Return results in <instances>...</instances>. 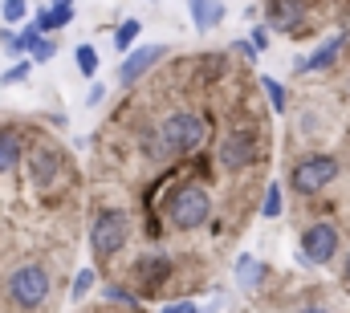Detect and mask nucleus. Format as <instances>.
<instances>
[{
  "label": "nucleus",
  "instance_id": "1",
  "mask_svg": "<svg viewBox=\"0 0 350 313\" xmlns=\"http://www.w3.org/2000/svg\"><path fill=\"white\" fill-rule=\"evenodd\" d=\"M155 135H159V143L167 147V155H187V151L204 147L208 122H204L200 114H191V110H175V114H167V118L159 122Z\"/></svg>",
  "mask_w": 350,
  "mask_h": 313
},
{
  "label": "nucleus",
  "instance_id": "2",
  "mask_svg": "<svg viewBox=\"0 0 350 313\" xmlns=\"http://www.w3.org/2000/svg\"><path fill=\"white\" fill-rule=\"evenodd\" d=\"M212 216V195L204 187H179L167 204V224L175 232H196Z\"/></svg>",
  "mask_w": 350,
  "mask_h": 313
},
{
  "label": "nucleus",
  "instance_id": "3",
  "mask_svg": "<svg viewBox=\"0 0 350 313\" xmlns=\"http://www.w3.org/2000/svg\"><path fill=\"white\" fill-rule=\"evenodd\" d=\"M126 240H131V220H126V212L106 208V212L94 216V224H90V248H94L98 256H114V252H122Z\"/></svg>",
  "mask_w": 350,
  "mask_h": 313
},
{
  "label": "nucleus",
  "instance_id": "4",
  "mask_svg": "<svg viewBox=\"0 0 350 313\" xmlns=\"http://www.w3.org/2000/svg\"><path fill=\"white\" fill-rule=\"evenodd\" d=\"M4 289H8V297H12L21 310H37V305L49 297V273H45L41 264H21V269L8 273Z\"/></svg>",
  "mask_w": 350,
  "mask_h": 313
},
{
  "label": "nucleus",
  "instance_id": "5",
  "mask_svg": "<svg viewBox=\"0 0 350 313\" xmlns=\"http://www.w3.org/2000/svg\"><path fill=\"white\" fill-rule=\"evenodd\" d=\"M334 179H338V159L334 155H306L301 163H293V175H289L293 191H301V195H318Z\"/></svg>",
  "mask_w": 350,
  "mask_h": 313
},
{
  "label": "nucleus",
  "instance_id": "6",
  "mask_svg": "<svg viewBox=\"0 0 350 313\" xmlns=\"http://www.w3.org/2000/svg\"><path fill=\"white\" fill-rule=\"evenodd\" d=\"M338 252V228L334 224H310L301 232V248H297V260L301 264H330Z\"/></svg>",
  "mask_w": 350,
  "mask_h": 313
},
{
  "label": "nucleus",
  "instance_id": "7",
  "mask_svg": "<svg viewBox=\"0 0 350 313\" xmlns=\"http://www.w3.org/2000/svg\"><path fill=\"white\" fill-rule=\"evenodd\" d=\"M216 155H220V167H224V171H245V167H253V159H257V135H253V131H228V135L220 139Z\"/></svg>",
  "mask_w": 350,
  "mask_h": 313
},
{
  "label": "nucleus",
  "instance_id": "8",
  "mask_svg": "<svg viewBox=\"0 0 350 313\" xmlns=\"http://www.w3.org/2000/svg\"><path fill=\"white\" fill-rule=\"evenodd\" d=\"M163 57H167V45H139V49H131L126 62H122V70H118V81L122 85H135L147 70H155Z\"/></svg>",
  "mask_w": 350,
  "mask_h": 313
},
{
  "label": "nucleus",
  "instance_id": "9",
  "mask_svg": "<svg viewBox=\"0 0 350 313\" xmlns=\"http://www.w3.org/2000/svg\"><path fill=\"white\" fill-rule=\"evenodd\" d=\"M342 45H347V37L338 33V37H326L314 53H306V57H297V74H322V70H330L338 57H342Z\"/></svg>",
  "mask_w": 350,
  "mask_h": 313
},
{
  "label": "nucleus",
  "instance_id": "10",
  "mask_svg": "<svg viewBox=\"0 0 350 313\" xmlns=\"http://www.w3.org/2000/svg\"><path fill=\"white\" fill-rule=\"evenodd\" d=\"M135 277H139V285L147 281V289H155V285H163L172 277V260L159 256V252H147V256L135 260Z\"/></svg>",
  "mask_w": 350,
  "mask_h": 313
},
{
  "label": "nucleus",
  "instance_id": "11",
  "mask_svg": "<svg viewBox=\"0 0 350 313\" xmlns=\"http://www.w3.org/2000/svg\"><path fill=\"white\" fill-rule=\"evenodd\" d=\"M187 12H191V25L200 33H208V29H216L224 21V4L220 0H187Z\"/></svg>",
  "mask_w": 350,
  "mask_h": 313
},
{
  "label": "nucleus",
  "instance_id": "12",
  "mask_svg": "<svg viewBox=\"0 0 350 313\" xmlns=\"http://www.w3.org/2000/svg\"><path fill=\"white\" fill-rule=\"evenodd\" d=\"M70 21H74V4H49V8H41V12H37V21H33V29L49 37L53 29H66Z\"/></svg>",
  "mask_w": 350,
  "mask_h": 313
},
{
  "label": "nucleus",
  "instance_id": "13",
  "mask_svg": "<svg viewBox=\"0 0 350 313\" xmlns=\"http://www.w3.org/2000/svg\"><path fill=\"white\" fill-rule=\"evenodd\" d=\"M297 16H301V0H269V25L289 29Z\"/></svg>",
  "mask_w": 350,
  "mask_h": 313
},
{
  "label": "nucleus",
  "instance_id": "14",
  "mask_svg": "<svg viewBox=\"0 0 350 313\" xmlns=\"http://www.w3.org/2000/svg\"><path fill=\"white\" fill-rule=\"evenodd\" d=\"M57 171H62V155H57L53 147H41V151L33 155V179L45 183V179H53Z\"/></svg>",
  "mask_w": 350,
  "mask_h": 313
},
{
  "label": "nucleus",
  "instance_id": "15",
  "mask_svg": "<svg viewBox=\"0 0 350 313\" xmlns=\"http://www.w3.org/2000/svg\"><path fill=\"white\" fill-rule=\"evenodd\" d=\"M21 163V139L12 131H0V175H8Z\"/></svg>",
  "mask_w": 350,
  "mask_h": 313
},
{
  "label": "nucleus",
  "instance_id": "16",
  "mask_svg": "<svg viewBox=\"0 0 350 313\" xmlns=\"http://www.w3.org/2000/svg\"><path fill=\"white\" fill-rule=\"evenodd\" d=\"M139 33H143V25H139V21H122V25L114 29V49H118V53H131V49H135V41H139Z\"/></svg>",
  "mask_w": 350,
  "mask_h": 313
},
{
  "label": "nucleus",
  "instance_id": "17",
  "mask_svg": "<svg viewBox=\"0 0 350 313\" xmlns=\"http://www.w3.org/2000/svg\"><path fill=\"white\" fill-rule=\"evenodd\" d=\"M53 57H57V41H53V37H45V33H37V37H33V45H29V62L45 66V62H53Z\"/></svg>",
  "mask_w": 350,
  "mask_h": 313
},
{
  "label": "nucleus",
  "instance_id": "18",
  "mask_svg": "<svg viewBox=\"0 0 350 313\" xmlns=\"http://www.w3.org/2000/svg\"><path fill=\"white\" fill-rule=\"evenodd\" d=\"M29 16V0H0V21L12 29V25H21Z\"/></svg>",
  "mask_w": 350,
  "mask_h": 313
},
{
  "label": "nucleus",
  "instance_id": "19",
  "mask_svg": "<svg viewBox=\"0 0 350 313\" xmlns=\"http://www.w3.org/2000/svg\"><path fill=\"white\" fill-rule=\"evenodd\" d=\"M261 90H265V98L273 102V114H285V102H289V98H285V85L273 81V78H261Z\"/></svg>",
  "mask_w": 350,
  "mask_h": 313
},
{
  "label": "nucleus",
  "instance_id": "20",
  "mask_svg": "<svg viewBox=\"0 0 350 313\" xmlns=\"http://www.w3.org/2000/svg\"><path fill=\"white\" fill-rule=\"evenodd\" d=\"M74 62H78V70H82L86 78L98 74V49H94V45H78V49H74Z\"/></svg>",
  "mask_w": 350,
  "mask_h": 313
},
{
  "label": "nucleus",
  "instance_id": "21",
  "mask_svg": "<svg viewBox=\"0 0 350 313\" xmlns=\"http://www.w3.org/2000/svg\"><path fill=\"white\" fill-rule=\"evenodd\" d=\"M261 216H265V220H273V216H281V183H269V187H265Z\"/></svg>",
  "mask_w": 350,
  "mask_h": 313
},
{
  "label": "nucleus",
  "instance_id": "22",
  "mask_svg": "<svg viewBox=\"0 0 350 313\" xmlns=\"http://www.w3.org/2000/svg\"><path fill=\"white\" fill-rule=\"evenodd\" d=\"M237 273H241L245 285H257V281H261V264H257L253 256H241V260H237Z\"/></svg>",
  "mask_w": 350,
  "mask_h": 313
},
{
  "label": "nucleus",
  "instance_id": "23",
  "mask_svg": "<svg viewBox=\"0 0 350 313\" xmlns=\"http://www.w3.org/2000/svg\"><path fill=\"white\" fill-rule=\"evenodd\" d=\"M29 66H33V62H25V57H21L16 66H8V70L0 74V85H16V81H25L29 78Z\"/></svg>",
  "mask_w": 350,
  "mask_h": 313
},
{
  "label": "nucleus",
  "instance_id": "24",
  "mask_svg": "<svg viewBox=\"0 0 350 313\" xmlns=\"http://www.w3.org/2000/svg\"><path fill=\"white\" fill-rule=\"evenodd\" d=\"M90 289H94V269H82L78 277H74V285H70V293H74V301H82Z\"/></svg>",
  "mask_w": 350,
  "mask_h": 313
},
{
  "label": "nucleus",
  "instance_id": "25",
  "mask_svg": "<svg viewBox=\"0 0 350 313\" xmlns=\"http://www.w3.org/2000/svg\"><path fill=\"white\" fill-rule=\"evenodd\" d=\"M102 297H106V301H118V305H126V310H135V297H131L126 289H118V285H106Z\"/></svg>",
  "mask_w": 350,
  "mask_h": 313
},
{
  "label": "nucleus",
  "instance_id": "26",
  "mask_svg": "<svg viewBox=\"0 0 350 313\" xmlns=\"http://www.w3.org/2000/svg\"><path fill=\"white\" fill-rule=\"evenodd\" d=\"M143 147H147V155L151 159H167V147L159 143V135H143Z\"/></svg>",
  "mask_w": 350,
  "mask_h": 313
},
{
  "label": "nucleus",
  "instance_id": "27",
  "mask_svg": "<svg viewBox=\"0 0 350 313\" xmlns=\"http://www.w3.org/2000/svg\"><path fill=\"white\" fill-rule=\"evenodd\" d=\"M163 313H200V305H196V301H172Z\"/></svg>",
  "mask_w": 350,
  "mask_h": 313
},
{
  "label": "nucleus",
  "instance_id": "28",
  "mask_svg": "<svg viewBox=\"0 0 350 313\" xmlns=\"http://www.w3.org/2000/svg\"><path fill=\"white\" fill-rule=\"evenodd\" d=\"M249 45H253L257 53H261V49H269V33H265V29H253V41H249Z\"/></svg>",
  "mask_w": 350,
  "mask_h": 313
},
{
  "label": "nucleus",
  "instance_id": "29",
  "mask_svg": "<svg viewBox=\"0 0 350 313\" xmlns=\"http://www.w3.org/2000/svg\"><path fill=\"white\" fill-rule=\"evenodd\" d=\"M237 49H241V53H245V57H249V62H253V57H257V49H253V45H249V41H237Z\"/></svg>",
  "mask_w": 350,
  "mask_h": 313
},
{
  "label": "nucleus",
  "instance_id": "30",
  "mask_svg": "<svg viewBox=\"0 0 350 313\" xmlns=\"http://www.w3.org/2000/svg\"><path fill=\"white\" fill-rule=\"evenodd\" d=\"M342 281L350 285V252H347V260H342Z\"/></svg>",
  "mask_w": 350,
  "mask_h": 313
},
{
  "label": "nucleus",
  "instance_id": "31",
  "mask_svg": "<svg viewBox=\"0 0 350 313\" xmlns=\"http://www.w3.org/2000/svg\"><path fill=\"white\" fill-rule=\"evenodd\" d=\"M301 313H330V310H322V305H310V310H301Z\"/></svg>",
  "mask_w": 350,
  "mask_h": 313
},
{
  "label": "nucleus",
  "instance_id": "32",
  "mask_svg": "<svg viewBox=\"0 0 350 313\" xmlns=\"http://www.w3.org/2000/svg\"><path fill=\"white\" fill-rule=\"evenodd\" d=\"M53 4H74V0H53Z\"/></svg>",
  "mask_w": 350,
  "mask_h": 313
}]
</instances>
